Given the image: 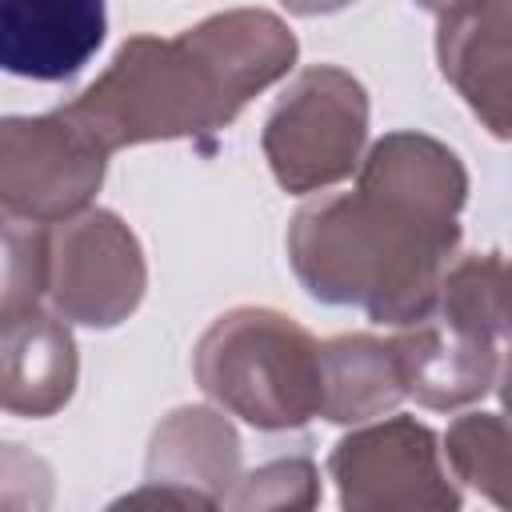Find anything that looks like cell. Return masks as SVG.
I'll return each mask as SVG.
<instances>
[{
  "instance_id": "10",
  "label": "cell",
  "mask_w": 512,
  "mask_h": 512,
  "mask_svg": "<svg viewBox=\"0 0 512 512\" xmlns=\"http://www.w3.org/2000/svg\"><path fill=\"white\" fill-rule=\"evenodd\" d=\"M100 0H0V72L72 80L104 44Z\"/></svg>"
},
{
  "instance_id": "6",
  "label": "cell",
  "mask_w": 512,
  "mask_h": 512,
  "mask_svg": "<svg viewBox=\"0 0 512 512\" xmlns=\"http://www.w3.org/2000/svg\"><path fill=\"white\" fill-rule=\"evenodd\" d=\"M340 512H464L440 436L416 416H384L352 428L328 456Z\"/></svg>"
},
{
  "instance_id": "2",
  "label": "cell",
  "mask_w": 512,
  "mask_h": 512,
  "mask_svg": "<svg viewBox=\"0 0 512 512\" xmlns=\"http://www.w3.org/2000/svg\"><path fill=\"white\" fill-rule=\"evenodd\" d=\"M300 56L292 24L272 8H224L176 36L136 32L60 112L108 156L152 140L228 128L252 96L280 84Z\"/></svg>"
},
{
  "instance_id": "9",
  "label": "cell",
  "mask_w": 512,
  "mask_h": 512,
  "mask_svg": "<svg viewBox=\"0 0 512 512\" xmlns=\"http://www.w3.org/2000/svg\"><path fill=\"white\" fill-rule=\"evenodd\" d=\"M436 16V60L444 80L476 112V120L508 140L512 104V4H448Z\"/></svg>"
},
{
  "instance_id": "8",
  "label": "cell",
  "mask_w": 512,
  "mask_h": 512,
  "mask_svg": "<svg viewBox=\"0 0 512 512\" xmlns=\"http://www.w3.org/2000/svg\"><path fill=\"white\" fill-rule=\"evenodd\" d=\"M148 292L136 232L108 208H88L48 228V308L64 324L116 328Z\"/></svg>"
},
{
  "instance_id": "12",
  "label": "cell",
  "mask_w": 512,
  "mask_h": 512,
  "mask_svg": "<svg viewBox=\"0 0 512 512\" xmlns=\"http://www.w3.org/2000/svg\"><path fill=\"white\" fill-rule=\"evenodd\" d=\"M144 472L152 484H184L224 500V492L240 480V436L216 408H172L148 440Z\"/></svg>"
},
{
  "instance_id": "15",
  "label": "cell",
  "mask_w": 512,
  "mask_h": 512,
  "mask_svg": "<svg viewBox=\"0 0 512 512\" xmlns=\"http://www.w3.org/2000/svg\"><path fill=\"white\" fill-rule=\"evenodd\" d=\"M48 300V228L0 216V324L40 312Z\"/></svg>"
},
{
  "instance_id": "16",
  "label": "cell",
  "mask_w": 512,
  "mask_h": 512,
  "mask_svg": "<svg viewBox=\"0 0 512 512\" xmlns=\"http://www.w3.org/2000/svg\"><path fill=\"white\" fill-rule=\"evenodd\" d=\"M320 508V468L308 456H280L224 492L220 512H316Z\"/></svg>"
},
{
  "instance_id": "1",
  "label": "cell",
  "mask_w": 512,
  "mask_h": 512,
  "mask_svg": "<svg viewBox=\"0 0 512 512\" xmlns=\"http://www.w3.org/2000/svg\"><path fill=\"white\" fill-rule=\"evenodd\" d=\"M464 200L468 168L444 140L388 132L360 156L352 192L320 196L292 216L288 264L312 300L408 328L460 248Z\"/></svg>"
},
{
  "instance_id": "17",
  "label": "cell",
  "mask_w": 512,
  "mask_h": 512,
  "mask_svg": "<svg viewBox=\"0 0 512 512\" xmlns=\"http://www.w3.org/2000/svg\"><path fill=\"white\" fill-rule=\"evenodd\" d=\"M52 468L24 444H0V512H52Z\"/></svg>"
},
{
  "instance_id": "14",
  "label": "cell",
  "mask_w": 512,
  "mask_h": 512,
  "mask_svg": "<svg viewBox=\"0 0 512 512\" xmlns=\"http://www.w3.org/2000/svg\"><path fill=\"white\" fill-rule=\"evenodd\" d=\"M440 456L452 476L480 492L496 512H508V424L500 412H464L448 424Z\"/></svg>"
},
{
  "instance_id": "18",
  "label": "cell",
  "mask_w": 512,
  "mask_h": 512,
  "mask_svg": "<svg viewBox=\"0 0 512 512\" xmlns=\"http://www.w3.org/2000/svg\"><path fill=\"white\" fill-rule=\"evenodd\" d=\"M104 512H220V500L184 488V484H140L124 496H116Z\"/></svg>"
},
{
  "instance_id": "7",
  "label": "cell",
  "mask_w": 512,
  "mask_h": 512,
  "mask_svg": "<svg viewBox=\"0 0 512 512\" xmlns=\"http://www.w3.org/2000/svg\"><path fill=\"white\" fill-rule=\"evenodd\" d=\"M108 152L60 108L44 116H0V216L40 228L92 208Z\"/></svg>"
},
{
  "instance_id": "3",
  "label": "cell",
  "mask_w": 512,
  "mask_h": 512,
  "mask_svg": "<svg viewBox=\"0 0 512 512\" xmlns=\"http://www.w3.org/2000/svg\"><path fill=\"white\" fill-rule=\"evenodd\" d=\"M404 396L432 412H452L496 396L508 364V308L504 256H456L428 304V312L388 336Z\"/></svg>"
},
{
  "instance_id": "5",
  "label": "cell",
  "mask_w": 512,
  "mask_h": 512,
  "mask_svg": "<svg viewBox=\"0 0 512 512\" xmlns=\"http://www.w3.org/2000/svg\"><path fill=\"white\" fill-rule=\"evenodd\" d=\"M368 88L340 64H312L272 104L260 148L292 196L324 192L360 168L368 144Z\"/></svg>"
},
{
  "instance_id": "13",
  "label": "cell",
  "mask_w": 512,
  "mask_h": 512,
  "mask_svg": "<svg viewBox=\"0 0 512 512\" xmlns=\"http://www.w3.org/2000/svg\"><path fill=\"white\" fill-rule=\"evenodd\" d=\"M320 416L332 424H372L392 416L408 396L400 384V368L392 344L368 332L332 336L320 344Z\"/></svg>"
},
{
  "instance_id": "11",
  "label": "cell",
  "mask_w": 512,
  "mask_h": 512,
  "mask_svg": "<svg viewBox=\"0 0 512 512\" xmlns=\"http://www.w3.org/2000/svg\"><path fill=\"white\" fill-rule=\"evenodd\" d=\"M76 380V340L52 308L0 324V412L28 420L56 416L72 400Z\"/></svg>"
},
{
  "instance_id": "4",
  "label": "cell",
  "mask_w": 512,
  "mask_h": 512,
  "mask_svg": "<svg viewBox=\"0 0 512 512\" xmlns=\"http://www.w3.org/2000/svg\"><path fill=\"white\" fill-rule=\"evenodd\" d=\"M192 372L220 412L260 432H288L320 416V340L280 308L240 304L216 316L196 340Z\"/></svg>"
}]
</instances>
